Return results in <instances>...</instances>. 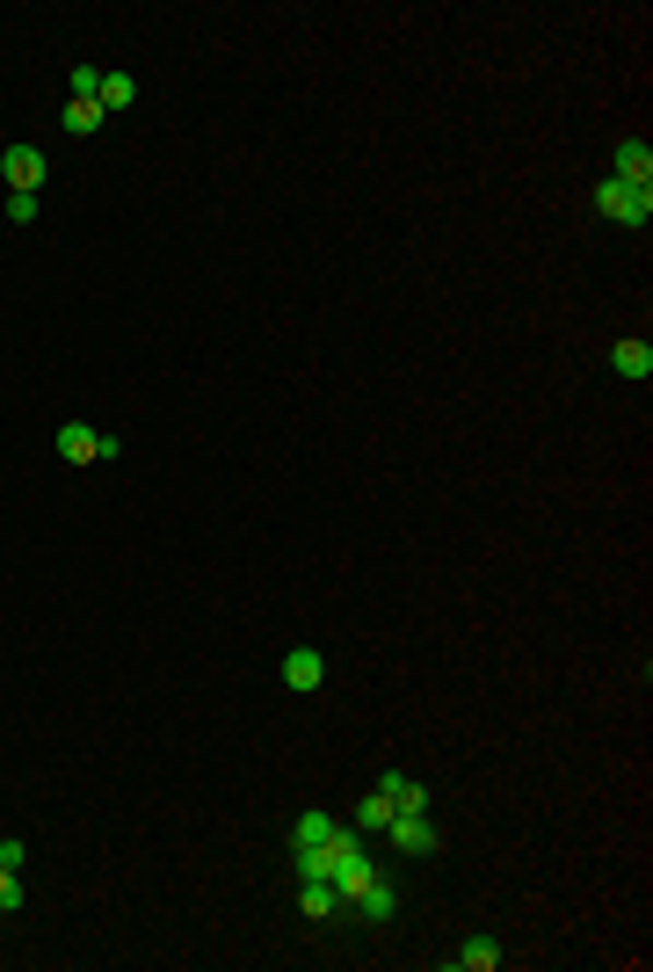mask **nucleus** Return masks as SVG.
Listing matches in <instances>:
<instances>
[{"label":"nucleus","instance_id":"1","mask_svg":"<svg viewBox=\"0 0 653 972\" xmlns=\"http://www.w3.org/2000/svg\"><path fill=\"white\" fill-rule=\"evenodd\" d=\"M595 203H603V218H617V225H646L653 218V189H632V182H603L595 189Z\"/></svg>","mask_w":653,"mask_h":972},{"label":"nucleus","instance_id":"2","mask_svg":"<svg viewBox=\"0 0 653 972\" xmlns=\"http://www.w3.org/2000/svg\"><path fill=\"white\" fill-rule=\"evenodd\" d=\"M385 842H392L400 856H436V850H443V834H436V820H429V813H392Z\"/></svg>","mask_w":653,"mask_h":972},{"label":"nucleus","instance_id":"3","mask_svg":"<svg viewBox=\"0 0 653 972\" xmlns=\"http://www.w3.org/2000/svg\"><path fill=\"white\" fill-rule=\"evenodd\" d=\"M59 458H66V465H95V458H117V436H103V428H87V422H66V428H59Z\"/></svg>","mask_w":653,"mask_h":972},{"label":"nucleus","instance_id":"4","mask_svg":"<svg viewBox=\"0 0 653 972\" xmlns=\"http://www.w3.org/2000/svg\"><path fill=\"white\" fill-rule=\"evenodd\" d=\"M0 175H8L15 197H37L44 189V145H8V153H0Z\"/></svg>","mask_w":653,"mask_h":972},{"label":"nucleus","instance_id":"5","mask_svg":"<svg viewBox=\"0 0 653 972\" xmlns=\"http://www.w3.org/2000/svg\"><path fill=\"white\" fill-rule=\"evenodd\" d=\"M326 683V653H312V647H290V661H284V689H320Z\"/></svg>","mask_w":653,"mask_h":972},{"label":"nucleus","instance_id":"6","mask_svg":"<svg viewBox=\"0 0 653 972\" xmlns=\"http://www.w3.org/2000/svg\"><path fill=\"white\" fill-rule=\"evenodd\" d=\"M617 182L653 189V145H646V139H625V145H617Z\"/></svg>","mask_w":653,"mask_h":972},{"label":"nucleus","instance_id":"7","mask_svg":"<svg viewBox=\"0 0 653 972\" xmlns=\"http://www.w3.org/2000/svg\"><path fill=\"white\" fill-rule=\"evenodd\" d=\"M334 834H342V828H334V813L312 806V813H298V820H290V850H320V842H334Z\"/></svg>","mask_w":653,"mask_h":972},{"label":"nucleus","instance_id":"8","mask_svg":"<svg viewBox=\"0 0 653 972\" xmlns=\"http://www.w3.org/2000/svg\"><path fill=\"white\" fill-rule=\"evenodd\" d=\"M356 908H364L370 922H392V914H400V886H392V878L378 872V878H370L364 892H356Z\"/></svg>","mask_w":653,"mask_h":972},{"label":"nucleus","instance_id":"9","mask_svg":"<svg viewBox=\"0 0 653 972\" xmlns=\"http://www.w3.org/2000/svg\"><path fill=\"white\" fill-rule=\"evenodd\" d=\"M378 791H385V798H392L400 813H429V791L414 784L407 770H385V777H378Z\"/></svg>","mask_w":653,"mask_h":972},{"label":"nucleus","instance_id":"10","mask_svg":"<svg viewBox=\"0 0 653 972\" xmlns=\"http://www.w3.org/2000/svg\"><path fill=\"white\" fill-rule=\"evenodd\" d=\"M610 370H617V378H632V386H646V378H653V348L646 342H617L610 348Z\"/></svg>","mask_w":653,"mask_h":972},{"label":"nucleus","instance_id":"11","mask_svg":"<svg viewBox=\"0 0 653 972\" xmlns=\"http://www.w3.org/2000/svg\"><path fill=\"white\" fill-rule=\"evenodd\" d=\"M450 965H458V972H494V965H501V944H494V936H465V951L450 958Z\"/></svg>","mask_w":653,"mask_h":972},{"label":"nucleus","instance_id":"12","mask_svg":"<svg viewBox=\"0 0 653 972\" xmlns=\"http://www.w3.org/2000/svg\"><path fill=\"white\" fill-rule=\"evenodd\" d=\"M103 117H123V109H131V102H139V81H131V73H103Z\"/></svg>","mask_w":653,"mask_h":972},{"label":"nucleus","instance_id":"13","mask_svg":"<svg viewBox=\"0 0 653 972\" xmlns=\"http://www.w3.org/2000/svg\"><path fill=\"white\" fill-rule=\"evenodd\" d=\"M298 886H306V892H298V908H306V914H312V922H326V914L342 908V892L326 886V878H298Z\"/></svg>","mask_w":653,"mask_h":972},{"label":"nucleus","instance_id":"14","mask_svg":"<svg viewBox=\"0 0 653 972\" xmlns=\"http://www.w3.org/2000/svg\"><path fill=\"white\" fill-rule=\"evenodd\" d=\"M392 813H400V806H392L385 791H370L364 806H356V828H364V834H385V828H392Z\"/></svg>","mask_w":653,"mask_h":972},{"label":"nucleus","instance_id":"15","mask_svg":"<svg viewBox=\"0 0 653 972\" xmlns=\"http://www.w3.org/2000/svg\"><path fill=\"white\" fill-rule=\"evenodd\" d=\"M103 102H66V131H103Z\"/></svg>","mask_w":653,"mask_h":972},{"label":"nucleus","instance_id":"16","mask_svg":"<svg viewBox=\"0 0 653 972\" xmlns=\"http://www.w3.org/2000/svg\"><path fill=\"white\" fill-rule=\"evenodd\" d=\"M22 900H29V892H22V872H8V864H0V914H15Z\"/></svg>","mask_w":653,"mask_h":972},{"label":"nucleus","instance_id":"17","mask_svg":"<svg viewBox=\"0 0 653 972\" xmlns=\"http://www.w3.org/2000/svg\"><path fill=\"white\" fill-rule=\"evenodd\" d=\"M0 864H8V872H22V864H29V850H22V842H0Z\"/></svg>","mask_w":653,"mask_h":972}]
</instances>
